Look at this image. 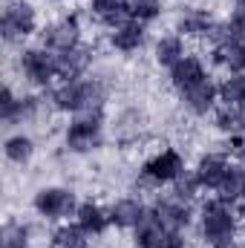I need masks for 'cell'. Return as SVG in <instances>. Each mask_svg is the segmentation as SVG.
Masks as SVG:
<instances>
[{
	"instance_id": "3957f363",
	"label": "cell",
	"mask_w": 245,
	"mask_h": 248,
	"mask_svg": "<svg viewBox=\"0 0 245 248\" xmlns=\"http://www.w3.org/2000/svg\"><path fill=\"white\" fill-rule=\"evenodd\" d=\"M63 144L69 153H92L104 144V119L101 113H81L63 130Z\"/></svg>"
},
{
	"instance_id": "ac0fdd59",
	"label": "cell",
	"mask_w": 245,
	"mask_h": 248,
	"mask_svg": "<svg viewBox=\"0 0 245 248\" xmlns=\"http://www.w3.org/2000/svg\"><path fill=\"white\" fill-rule=\"evenodd\" d=\"M75 222L90 234V237H101L113 222H110V211H104L98 202H81L78 211H75Z\"/></svg>"
},
{
	"instance_id": "d4e9b609",
	"label": "cell",
	"mask_w": 245,
	"mask_h": 248,
	"mask_svg": "<svg viewBox=\"0 0 245 248\" xmlns=\"http://www.w3.org/2000/svg\"><path fill=\"white\" fill-rule=\"evenodd\" d=\"M216 196L219 199H225V202H240L245 196V168L243 165H234L231 168V173L225 176V182L219 185V190H216Z\"/></svg>"
},
{
	"instance_id": "ba28073f",
	"label": "cell",
	"mask_w": 245,
	"mask_h": 248,
	"mask_svg": "<svg viewBox=\"0 0 245 248\" xmlns=\"http://www.w3.org/2000/svg\"><path fill=\"white\" fill-rule=\"evenodd\" d=\"M133 243H136V248H184L182 231H168L159 222V217L153 214V208L147 211V217L136 228Z\"/></svg>"
},
{
	"instance_id": "4fadbf2b",
	"label": "cell",
	"mask_w": 245,
	"mask_h": 248,
	"mask_svg": "<svg viewBox=\"0 0 245 248\" xmlns=\"http://www.w3.org/2000/svg\"><path fill=\"white\" fill-rule=\"evenodd\" d=\"M231 159L225 156V153H205L202 159H199V165L193 168V173H196V179H199V185L208 187V190H219V185L225 182V176L231 173Z\"/></svg>"
},
{
	"instance_id": "9a60e30c",
	"label": "cell",
	"mask_w": 245,
	"mask_h": 248,
	"mask_svg": "<svg viewBox=\"0 0 245 248\" xmlns=\"http://www.w3.org/2000/svg\"><path fill=\"white\" fill-rule=\"evenodd\" d=\"M216 20L208 9H184L176 20V32L182 38H208L214 32Z\"/></svg>"
},
{
	"instance_id": "9c48e42d",
	"label": "cell",
	"mask_w": 245,
	"mask_h": 248,
	"mask_svg": "<svg viewBox=\"0 0 245 248\" xmlns=\"http://www.w3.org/2000/svg\"><path fill=\"white\" fill-rule=\"evenodd\" d=\"M44 46L49 52H69V49L81 46V20H78V15H66L61 20L49 23L44 29Z\"/></svg>"
},
{
	"instance_id": "f1b7e54d",
	"label": "cell",
	"mask_w": 245,
	"mask_h": 248,
	"mask_svg": "<svg viewBox=\"0 0 245 248\" xmlns=\"http://www.w3.org/2000/svg\"><path fill=\"white\" fill-rule=\"evenodd\" d=\"M196 190H202L199 179H196V173L184 168L182 176H179V179L173 182V196H179V199H184V202H190V199L196 196Z\"/></svg>"
},
{
	"instance_id": "1f68e13d",
	"label": "cell",
	"mask_w": 245,
	"mask_h": 248,
	"mask_svg": "<svg viewBox=\"0 0 245 248\" xmlns=\"http://www.w3.org/2000/svg\"><path fill=\"white\" fill-rule=\"evenodd\" d=\"M240 219H243V225H245V208H243V211H240Z\"/></svg>"
},
{
	"instance_id": "8992f818",
	"label": "cell",
	"mask_w": 245,
	"mask_h": 248,
	"mask_svg": "<svg viewBox=\"0 0 245 248\" xmlns=\"http://www.w3.org/2000/svg\"><path fill=\"white\" fill-rule=\"evenodd\" d=\"M182 170H184L182 153L173 150V147H165L141 165V182H147V185H173L182 176Z\"/></svg>"
},
{
	"instance_id": "83f0119b",
	"label": "cell",
	"mask_w": 245,
	"mask_h": 248,
	"mask_svg": "<svg viewBox=\"0 0 245 248\" xmlns=\"http://www.w3.org/2000/svg\"><path fill=\"white\" fill-rule=\"evenodd\" d=\"M130 12H133V20L153 23L162 15V0H130Z\"/></svg>"
},
{
	"instance_id": "4dcf8cb0",
	"label": "cell",
	"mask_w": 245,
	"mask_h": 248,
	"mask_svg": "<svg viewBox=\"0 0 245 248\" xmlns=\"http://www.w3.org/2000/svg\"><path fill=\"white\" fill-rule=\"evenodd\" d=\"M231 20H234V23H243V26H245V0H234Z\"/></svg>"
},
{
	"instance_id": "cb8c5ba5",
	"label": "cell",
	"mask_w": 245,
	"mask_h": 248,
	"mask_svg": "<svg viewBox=\"0 0 245 248\" xmlns=\"http://www.w3.org/2000/svg\"><path fill=\"white\" fill-rule=\"evenodd\" d=\"M219 101L245 110V72H231V75L219 84Z\"/></svg>"
},
{
	"instance_id": "30bf717a",
	"label": "cell",
	"mask_w": 245,
	"mask_h": 248,
	"mask_svg": "<svg viewBox=\"0 0 245 248\" xmlns=\"http://www.w3.org/2000/svg\"><path fill=\"white\" fill-rule=\"evenodd\" d=\"M153 214L159 217V222H162L168 231H184V228L193 222L190 202H184V199L173 196V193L159 196V199H156V205H153Z\"/></svg>"
},
{
	"instance_id": "603a6c76",
	"label": "cell",
	"mask_w": 245,
	"mask_h": 248,
	"mask_svg": "<svg viewBox=\"0 0 245 248\" xmlns=\"http://www.w3.org/2000/svg\"><path fill=\"white\" fill-rule=\"evenodd\" d=\"M3 153H6V159H9L12 165H26V162L35 156V141H32L26 133H15V136L6 139Z\"/></svg>"
},
{
	"instance_id": "277c9868",
	"label": "cell",
	"mask_w": 245,
	"mask_h": 248,
	"mask_svg": "<svg viewBox=\"0 0 245 248\" xmlns=\"http://www.w3.org/2000/svg\"><path fill=\"white\" fill-rule=\"evenodd\" d=\"M38 29V12L32 3L26 0H6L3 6V17H0V32L6 44L23 41Z\"/></svg>"
},
{
	"instance_id": "7402d4cb",
	"label": "cell",
	"mask_w": 245,
	"mask_h": 248,
	"mask_svg": "<svg viewBox=\"0 0 245 248\" xmlns=\"http://www.w3.org/2000/svg\"><path fill=\"white\" fill-rule=\"evenodd\" d=\"M32 243V228L20 219H6L0 231V248H29Z\"/></svg>"
},
{
	"instance_id": "2e32d148",
	"label": "cell",
	"mask_w": 245,
	"mask_h": 248,
	"mask_svg": "<svg viewBox=\"0 0 245 248\" xmlns=\"http://www.w3.org/2000/svg\"><path fill=\"white\" fill-rule=\"evenodd\" d=\"M147 205L144 202H138V199H133V196H124L119 202H113V208H110V222L116 225V228H138L141 225V219L147 217Z\"/></svg>"
},
{
	"instance_id": "6da1fadb",
	"label": "cell",
	"mask_w": 245,
	"mask_h": 248,
	"mask_svg": "<svg viewBox=\"0 0 245 248\" xmlns=\"http://www.w3.org/2000/svg\"><path fill=\"white\" fill-rule=\"evenodd\" d=\"M49 101L58 113H101L107 101V87L98 78H69L52 87Z\"/></svg>"
},
{
	"instance_id": "d6986e66",
	"label": "cell",
	"mask_w": 245,
	"mask_h": 248,
	"mask_svg": "<svg viewBox=\"0 0 245 248\" xmlns=\"http://www.w3.org/2000/svg\"><path fill=\"white\" fill-rule=\"evenodd\" d=\"M144 41H147V29H144V23H138V20H127L122 26H116L113 32H110V44L119 49V52H138L141 46H144Z\"/></svg>"
},
{
	"instance_id": "e0dca14e",
	"label": "cell",
	"mask_w": 245,
	"mask_h": 248,
	"mask_svg": "<svg viewBox=\"0 0 245 248\" xmlns=\"http://www.w3.org/2000/svg\"><path fill=\"white\" fill-rule=\"evenodd\" d=\"M55 58H58V75L63 81L84 78L87 69L92 66V49L90 46H75L69 52H55Z\"/></svg>"
},
{
	"instance_id": "44dd1931",
	"label": "cell",
	"mask_w": 245,
	"mask_h": 248,
	"mask_svg": "<svg viewBox=\"0 0 245 248\" xmlns=\"http://www.w3.org/2000/svg\"><path fill=\"white\" fill-rule=\"evenodd\" d=\"M156 63L159 66H176V63L182 61L184 55V41H182V35H165V38H159L156 41Z\"/></svg>"
},
{
	"instance_id": "4316f807",
	"label": "cell",
	"mask_w": 245,
	"mask_h": 248,
	"mask_svg": "<svg viewBox=\"0 0 245 248\" xmlns=\"http://www.w3.org/2000/svg\"><path fill=\"white\" fill-rule=\"evenodd\" d=\"M52 246L55 248H87L90 246V234L75 222V225H61L52 234Z\"/></svg>"
},
{
	"instance_id": "5b68a950",
	"label": "cell",
	"mask_w": 245,
	"mask_h": 248,
	"mask_svg": "<svg viewBox=\"0 0 245 248\" xmlns=\"http://www.w3.org/2000/svg\"><path fill=\"white\" fill-rule=\"evenodd\" d=\"M17 63H20L23 78L29 84H35V87H49L55 78H61L58 75V58L46 46H29V49H23Z\"/></svg>"
},
{
	"instance_id": "484cf974",
	"label": "cell",
	"mask_w": 245,
	"mask_h": 248,
	"mask_svg": "<svg viewBox=\"0 0 245 248\" xmlns=\"http://www.w3.org/2000/svg\"><path fill=\"white\" fill-rule=\"evenodd\" d=\"M216 127L222 130V133H228V136H237V133H243L245 130V110L243 107H234V104H222L219 110H216Z\"/></svg>"
},
{
	"instance_id": "f546056e",
	"label": "cell",
	"mask_w": 245,
	"mask_h": 248,
	"mask_svg": "<svg viewBox=\"0 0 245 248\" xmlns=\"http://www.w3.org/2000/svg\"><path fill=\"white\" fill-rule=\"evenodd\" d=\"M228 153H231L234 159H243L245 162V130L228 139Z\"/></svg>"
},
{
	"instance_id": "52a82bcc",
	"label": "cell",
	"mask_w": 245,
	"mask_h": 248,
	"mask_svg": "<svg viewBox=\"0 0 245 248\" xmlns=\"http://www.w3.org/2000/svg\"><path fill=\"white\" fill-rule=\"evenodd\" d=\"M32 208L38 211V217H44L49 222H58V219H63V217H69V214L78 211V202H75V193L69 187L46 185L35 193Z\"/></svg>"
},
{
	"instance_id": "5bb4252c",
	"label": "cell",
	"mask_w": 245,
	"mask_h": 248,
	"mask_svg": "<svg viewBox=\"0 0 245 248\" xmlns=\"http://www.w3.org/2000/svg\"><path fill=\"white\" fill-rule=\"evenodd\" d=\"M90 15L101 23V26H122L127 20H133L130 12V0H90Z\"/></svg>"
},
{
	"instance_id": "7c38bea8",
	"label": "cell",
	"mask_w": 245,
	"mask_h": 248,
	"mask_svg": "<svg viewBox=\"0 0 245 248\" xmlns=\"http://www.w3.org/2000/svg\"><path fill=\"white\" fill-rule=\"evenodd\" d=\"M38 107H41V101H38L35 95L17 98V95L12 93V87H3V93H0V116H3L6 124H17V122L35 119V116H38Z\"/></svg>"
},
{
	"instance_id": "7a4b0ae2",
	"label": "cell",
	"mask_w": 245,
	"mask_h": 248,
	"mask_svg": "<svg viewBox=\"0 0 245 248\" xmlns=\"http://www.w3.org/2000/svg\"><path fill=\"white\" fill-rule=\"evenodd\" d=\"M237 228H240V214L231 208V202L214 196L202 205L199 211V231L202 240L211 248H228L237 243Z\"/></svg>"
},
{
	"instance_id": "8fae6325",
	"label": "cell",
	"mask_w": 245,
	"mask_h": 248,
	"mask_svg": "<svg viewBox=\"0 0 245 248\" xmlns=\"http://www.w3.org/2000/svg\"><path fill=\"white\" fill-rule=\"evenodd\" d=\"M179 101H182V107L187 113H193V116H208V113L216 107V101H219V84H214L211 78H205V81H199V84L182 90V93H179Z\"/></svg>"
},
{
	"instance_id": "ffe728a7",
	"label": "cell",
	"mask_w": 245,
	"mask_h": 248,
	"mask_svg": "<svg viewBox=\"0 0 245 248\" xmlns=\"http://www.w3.org/2000/svg\"><path fill=\"white\" fill-rule=\"evenodd\" d=\"M205 78H208L205 63L199 61L196 55H184L176 66H170V84H173L179 93L187 90V87H193V84H199V81H205Z\"/></svg>"
}]
</instances>
